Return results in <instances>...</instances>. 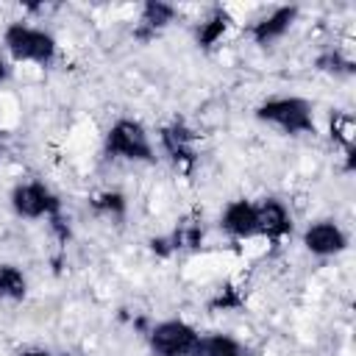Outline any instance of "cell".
I'll list each match as a JSON object with an SVG mask.
<instances>
[{
    "mask_svg": "<svg viewBox=\"0 0 356 356\" xmlns=\"http://www.w3.org/2000/svg\"><path fill=\"white\" fill-rule=\"evenodd\" d=\"M0 50L11 64H31V67H53L58 58V39L53 31L33 25L28 19H11L0 33Z\"/></svg>",
    "mask_w": 356,
    "mask_h": 356,
    "instance_id": "cell-1",
    "label": "cell"
},
{
    "mask_svg": "<svg viewBox=\"0 0 356 356\" xmlns=\"http://www.w3.org/2000/svg\"><path fill=\"white\" fill-rule=\"evenodd\" d=\"M298 17H300L298 6H273L245 25V36L256 47H273L275 42H281L295 28Z\"/></svg>",
    "mask_w": 356,
    "mask_h": 356,
    "instance_id": "cell-8",
    "label": "cell"
},
{
    "mask_svg": "<svg viewBox=\"0 0 356 356\" xmlns=\"http://www.w3.org/2000/svg\"><path fill=\"white\" fill-rule=\"evenodd\" d=\"M128 209H131L128 195L120 192V189H100V192H95V195L89 197V211H92L95 217L106 220V222H114V225L125 222Z\"/></svg>",
    "mask_w": 356,
    "mask_h": 356,
    "instance_id": "cell-13",
    "label": "cell"
},
{
    "mask_svg": "<svg viewBox=\"0 0 356 356\" xmlns=\"http://www.w3.org/2000/svg\"><path fill=\"white\" fill-rule=\"evenodd\" d=\"M217 228L231 242H256L259 239V214L253 197H234L222 206L217 217Z\"/></svg>",
    "mask_w": 356,
    "mask_h": 356,
    "instance_id": "cell-10",
    "label": "cell"
},
{
    "mask_svg": "<svg viewBox=\"0 0 356 356\" xmlns=\"http://www.w3.org/2000/svg\"><path fill=\"white\" fill-rule=\"evenodd\" d=\"M353 134H356V122L348 111H334L328 117V139L342 150L348 170H353Z\"/></svg>",
    "mask_w": 356,
    "mask_h": 356,
    "instance_id": "cell-15",
    "label": "cell"
},
{
    "mask_svg": "<svg viewBox=\"0 0 356 356\" xmlns=\"http://www.w3.org/2000/svg\"><path fill=\"white\" fill-rule=\"evenodd\" d=\"M242 303H245V295L239 292V286H222L209 300V309L211 312H234V309H242Z\"/></svg>",
    "mask_w": 356,
    "mask_h": 356,
    "instance_id": "cell-18",
    "label": "cell"
},
{
    "mask_svg": "<svg viewBox=\"0 0 356 356\" xmlns=\"http://www.w3.org/2000/svg\"><path fill=\"white\" fill-rule=\"evenodd\" d=\"M8 209L14 211V217L19 220H31V222H39V220H47L50 228L67 239L70 236V228L64 222V200L58 197V192L44 184L42 178H25V181H17L11 189H8Z\"/></svg>",
    "mask_w": 356,
    "mask_h": 356,
    "instance_id": "cell-2",
    "label": "cell"
},
{
    "mask_svg": "<svg viewBox=\"0 0 356 356\" xmlns=\"http://www.w3.org/2000/svg\"><path fill=\"white\" fill-rule=\"evenodd\" d=\"M17 356H56V353L47 350V348H22Z\"/></svg>",
    "mask_w": 356,
    "mask_h": 356,
    "instance_id": "cell-20",
    "label": "cell"
},
{
    "mask_svg": "<svg viewBox=\"0 0 356 356\" xmlns=\"http://www.w3.org/2000/svg\"><path fill=\"white\" fill-rule=\"evenodd\" d=\"M314 67L320 72H331V75H350L356 67H353V56L342 47H325L314 56Z\"/></svg>",
    "mask_w": 356,
    "mask_h": 356,
    "instance_id": "cell-17",
    "label": "cell"
},
{
    "mask_svg": "<svg viewBox=\"0 0 356 356\" xmlns=\"http://www.w3.org/2000/svg\"><path fill=\"white\" fill-rule=\"evenodd\" d=\"M234 14H231V8H225V6H211L197 22H195V28H192V36H195V44L203 50V53H211V50H217L225 39H228V33H231V28H234Z\"/></svg>",
    "mask_w": 356,
    "mask_h": 356,
    "instance_id": "cell-12",
    "label": "cell"
},
{
    "mask_svg": "<svg viewBox=\"0 0 356 356\" xmlns=\"http://www.w3.org/2000/svg\"><path fill=\"white\" fill-rule=\"evenodd\" d=\"M192 356H250V348L242 339H236L234 334L209 331V334H200Z\"/></svg>",
    "mask_w": 356,
    "mask_h": 356,
    "instance_id": "cell-14",
    "label": "cell"
},
{
    "mask_svg": "<svg viewBox=\"0 0 356 356\" xmlns=\"http://www.w3.org/2000/svg\"><path fill=\"white\" fill-rule=\"evenodd\" d=\"M156 139H159V147L156 150H161V156H167V161L172 164L175 172H181V175L189 178L195 172L197 161H200V150H197L200 134L186 120H178L175 117V120H170V122H164L159 128Z\"/></svg>",
    "mask_w": 356,
    "mask_h": 356,
    "instance_id": "cell-5",
    "label": "cell"
},
{
    "mask_svg": "<svg viewBox=\"0 0 356 356\" xmlns=\"http://www.w3.org/2000/svg\"><path fill=\"white\" fill-rule=\"evenodd\" d=\"M8 78H11V61H8V58H6V53L0 50V86H3Z\"/></svg>",
    "mask_w": 356,
    "mask_h": 356,
    "instance_id": "cell-19",
    "label": "cell"
},
{
    "mask_svg": "<svg viewBox=\"0 0 356 356\" xmlns=\"http://www.w3.org/2000/svg\"><path fill=\"white\" fill-rule=\"evenodd\" d=\"M300 245L314 259H334L348 250L350 236L334 217H320L306 222V228L300 231Z\"/></svg>",
    "mask_w": 356,
    "mask_h": 356,
    "instance_id": "cell-7",
    "label": "cell"
},
{
    "mask_svg": "<svg viewBox=\"0 0 356 356\" xmlns=\"http://www.w3.org/2000/svg\"><path fill=\"white\" fill-rule=\"evenodd\" d=\"M28 275L14 261H0V300L3 303H19L28 298Z\"/></svg>",
    "mask_w": 356,
    "mask_h": 356,
    "instance_id": "cell-16",
    "label": "cell"
},
{
    "mask_svg": "<svg viewBox=\"0 0 356 356\" xmlns=\"http://www.w3.org/2000/svg\"><path fill=\"white\" fill-rule=\"evenodd\" d=\"M256 214H259V239L270 242L273 248L284 245L295 234V214L286 200L275 195L256 197Z\"/></svg>",
    "mask_w": 356,
    "mask_h": 356,
    "instance_id": "cell-9",
    "label": "cell"
},
{
    "mask_svg": "<svg viewBox=\"0 0 356 356\" xmlns=\"http://www.w3.org/2000/svg\"><path fill=\"white\" fill-rule=\"evenodd\" d=\"M147 350L150 356H192L200 339V331L181 317H164L156 320L147 334Z\"/></svg>",
    "mask_w": 356,
    "mask_h": 356,
    "instance_id": "cell-6",
    "label": "cell"
},
{
    "mask_svg": "<svg viewBox=\"0 0 356 356\" xmlns=\"http://www.w3.org/2000/svg\"><path fill=\"white\" fill-rule=\"evenodd\" d=\"M253 117L278 131L281 136H312L317 134V117L314 103L303 95H270L256 108Z\"/></svg>",
    "mask_w": 356,
    "mask_h": 356,
    "instance_id": "cell-4",
    "label": "cell"
},
{
    "mask_svg": "<svg viewBox=\"0 0 356 356\" xmlns=\"http://www.w3.org/2000/svg\"><path fill=\"white\" fill-rule=\"evenodd\" d=\"M3 153H6V131L0 128V159H3Z\"/></svg>",
    "mask_w": 356,
    "mask_h": 356,
    "instance_id": "cell-21",
    "label": "cell"
},
{
    "mask_svg": "<svg viewBox=\"0 0 356 356\" xmlns=\"http://www.w3.org/2000/svg\"><path fill=\"white\" fill-rule=\"evenodd\" d=\"M100 153H103V159L122 161V164H156L159 161L156 142H153L150 131L145 128V122L136 117L111 120L108 128L103 131Z\"/></svg>",
    "mask_w": 356,
    "mask_h": 356,
    "instance_id": "cell-3",
    "label": "cell"
},
{
    "mask_svg": "<svg viewBox=\"0 0 356 356\" xmlns=\"http://www.w3.org/2000/svg\"><path fill=\"white\" fill-rule=\"evenodd\" d=\"M178 17H181L178 6L164 3V0H147V3L139 6V14H136V22H134L131 36L136 42H150L159 33H164L170 25H175Z\"/></svg>",
    "mask_w": 356,
    "mask_h": 356,
    "instance_id": "cell-11",
    "label": "cell"
}]
</instances>
